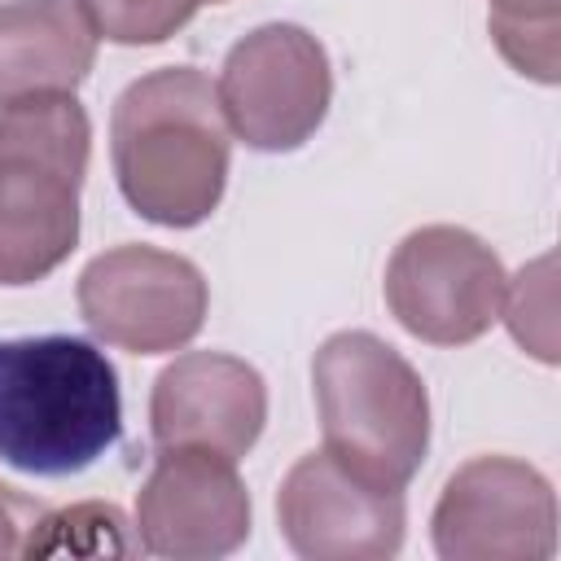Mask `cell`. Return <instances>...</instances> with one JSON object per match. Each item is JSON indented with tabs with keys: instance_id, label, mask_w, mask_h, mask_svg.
Segmentation results:
<instances>
[{
	"instance_id": "obj_10",
	"label": "cell",
	"mask_w": 561,
	"mask_h": 561,
	"mask_svg": "<svg viewBox=\"0 0 561 561\" xmlns=\"http://www.w3.org/2000/svg\"><path fill=\"white\" fill-rule=\"evenodd\" d=\"M276 522L307 561H381L403 543V491H381L342 469L329 451H307L280 482Z\"/></svg>"
},
{
	"instance_id": "obj_2",
	"label": "cell",
	"mask_w": 561,
	"mask_h": 561,
	"mask_svg": "<svg viewBox=\"0 0 561 561\" xmlns=\"http://www.w3.org/2000/svg\"><path fill=\"white\" fill-rule=\"evenodd\" d=\"M123 434L118 373L83 337L0 342V460L35 478L96 465Z\"/></svg>"
},
{
	"instance_id": "obj_9",
	"label": "cell",
	"mask_w": 561,
	"mask_h": 561,
	"mask_svg": "<svg viewBox=\"0 0 561 561\" xmlns=\"http://www.w3.org/2000/svg\"><path fill=\"white\" fill-rule=\"evenodd\" d=\"M136 539L153 557L210 561L250 539V491L237 460L206 447H158L136 495Z\"/></svg>"
},
{
	"instance_id": "obj_13",
	"label": "cell",
	"mask_w": 561,
	"mask_h": 561,
	"mask_svg": "<svg viewBox=\"0 0 561 561\" xmlns=\"http://www.w3.org/2000/svg\"><path fill=\"white\" fill-rule=\"evenodd\" d=\"M491 39L517 75L561 79V0H491Z\"/></svg>"
},
{
	"instance_id": "obj_7",
	"label": "cell",
	"mask_w": 561,
	"mask_h": 561,
	"mask_svg": "<svg viewBox=\"0 0 561 561\" xmlns=\"http://www.w3.org/2000/svg\"><path fill=\"white\" fill-rule=\"evenodd\" d=\"M79 311L101 342L131 355H162L197 337L206 320V280L184 254L114 245L83 267Z\"/></svg>"
},
{
	"instance_id": "obj_16",
	"label": "cell",
	"mask_w": 561,
	"mask_h": 561,
	"mask_svg": "<svg viewBox=\"0 0 561 561\" xmlns=\"http://www.w3.org/2000/svg\"><path fill=\"white\" fill-rule=\"evenodd\" d=\"M552 311H557V302H552V259L543 254L539 263L522 267L517 285L508 294V329L543 364L557 359V333H552L557 320H552Z\"/></svg>"
},
{
	"instance_id": "obj_6",
	"label": "cell",
	"mask_w": 561,
	"mask_h": 561,
	"mask_svg": "<svg viewBox=\"0 0 561 561\" xmlns=\"http://www.w3.org/2000/svg\"><path fill=\"white\" fill-rule=\"evenodd\" d=\"M386 302L412 337L465 346L482 337L504 307V263L482 237L456 224H430L394 245Z\"/></svg>"
},
{
	"instance_id": "obj_15",
	"label": "cell",
	"mask_w": 561,
	"mask_h": 561,
	"mask_svg": "<svg viewBox=\"0 0 561 561\" xmlns=\"http://www.w3.org/2000/svg\"><path fill=\"white\" fill-rule=\"evenodd\" d=\"M53 552H131L127 517L114 504H75L61 513H44L26 557H53Z\"/></svg>"
},
{
	"instance_id": "obj_1",
	"label": "cell",
	"mask_w": 561,
	"mask_h": 561,
	"mask_svg": "<svg viewBox=\"0 0 561 561\" xmlns=\"http://www.w3.org/2000/svg\"><path fill=\"white\" fill-rule=\"evenodd\" d=\"M110 158L136 215L193 228L228 184V123L215 83L193 66H162L123 88L110 114Z\"/></svg>"
},
{
	"instance_id": "obj_8",
	"label": "cell",
	"mask_w": 561,
	"mask_h": 561,
	"mask_svg": "<svg viewBox=\"0 0 561 561\" xmlns=\"http://www.w3.org/2000/svg\"><path fill=\"white\" fill-rule=\"evenodd\" d=\"M443 561H548L557 548V495L539 469L513 456L460 465L434 504Z\"/></svg>"
},
{
	"instance_id": "obj_14",
	"label": "cell",
	"mask_w": 561,
	"mask_h": 561,
	"mask_svg": "<svg viewBox=\"0 0 561 561\" xmlns=\"http://www.w3.org/2000/svg\"><path fill=\"white\" fill-rule=\"evenodd\" d=\"M197 9L202 0H79V13L92 35L127 48L171 39L180 26L193 22Z\"/></svg>"
},
{
	"instance_id": "obj_5",
	"label": "cell",
	"mask_w": 561,
	"mask_h": 561,
	"mask_svg": "<svg viewBox=\"0 0 561 561\" xmlns=\"http://www.w3.org/2000/svg\"><path fill=\"white\" fill-rule=\"evenodd\" d=\"M215 92L237 140L259 153H289L311 140L329 114V53L311 31L267 22L228 48Z\"/></svg>"
},
{
	"instance_id": "obj_12",
	"label": "cell",
	"mask_w": 561,
	"mask_h": 561,
	"mask_svg": "<svg viewBox=\"0 0 561 561\" xmlns=\"http://www.w3.org/2000/svg\"><path fill=\"white\" fill-rule=\"evenodd\" d=\"M96 61V35L70 0L0 4V105L75 92Z\"/></svg>"
},
{
	"instance_id": "obj_11",
	"label": "cell",
	"mask_w": 561,
	"mask_h": 561,
	"mask_svg": "<svg viewBox=\"0 0 561 561\" xmlns=\"http://www.w3.org/2000/svg\"><path fill=\"white\" fill-rule=\"evenodd\" d=\"M267 421L263 377L224 351L175 355L153 381L149 430L158 447H206L228 460H241Z\"/></svg>"
},
{
	"instance_id": "obj_3",
	"label": "cell",
	"mask_w": 561,
	"mask_h": 561,
	"mask_svg": "<svg viewBox=\"0 0 561 561\" xmlns=\"http://www.w3.org/2000/svg\"><path fill=\"white\" fill-rule=\"evenodd\" d=\"M92 123L75 92L0 110V285H35L79 241Z\"/></svg>"
},
{
	"instance_id": "obj_4",
	"label": "cell",
	"mask_w": 561,
	"mask_h": 561,
	"mask_svg": "<svg viewBox=\"0 0 561 561\" xmlns=\"http://www.w3.org/2000/svg\"><path fill=\"white\" fill-rule=\"evenodd\" d=\"M324 451L381 491H403L430 447L421 373L377 333H333L311 359Z\"/></svg>"
},
{
	"instance_id": "obj_18",
	"label": "cell",
	"mask_w": 561,
	"mask_h": 561,
	"mask_svg": "<svg viewBox=\"0 0 561 561\" xmlns=\"http://www.w3.org/2000/svg\"><path fill=\"white\" fill-rule=\"evenodd\" d=\"M210 4H215V0H210Z\"/></svg>"
},
{
	"instance_id": "obj_17",
	"label": "cell",
	"mask_w": 561,
	"mask_h": 561,
	"mask_svg": "<svg viewBox=\"0 0 561 561\" xmlns=\"http://www.w3.org/2000/svg\"><path fill=\"white\" fill-rule=\"evenodd\" d=\"M44 517V504L0 482V557H26V543Z\"/></svg>"
}]
</instances>
